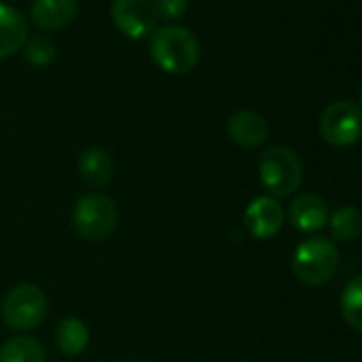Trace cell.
Listing matches in <instances>:
<instances>
[{
	"label": "cell",
	"mask_w": 362,
	"mask_h": 362,
	"mask_svg": "<svg viewBox=\"0 0 362 362\" xmlns=\"http://www.w3.org/2000/svg\"><path fill=\"white\" fill-rule=\"evenodd\" d=\"M149 56L164 73L186 75L201 60V43L184 26H162L151 33Z\"/></svg>",
	"instance_id": "obj_1"
},
{
	"label": "cell",
	"mask_w": 362,
	"mask_h": 362,
	"mask_svg": "<svg viewBox=\"0 0 362 362\" xmlns=\"http://www.w3.org/2000/svg\"><path fill=\"white\" fill-rule=\"evenodd\" d=\"M71 222L75 233L92 243H100L109 239L119 224V209L115 201L107 194L92 192L81 197L71 214Z\"/></svg>",
	"instance_id": "obj_2"
},
{
	"label": "cell",
	"mask_w": 362,
	"mask_h": 362,
	"mask_svg": "<svg viewBox=\"0 0 362 362\" xmlns=\"http://www.w3.org/2000/svg\"><path fill=\"white\" fill-rule=\"evenodd\" d=\"M258 173L264 190L273 199L294 194L303 184V164L296 151L284 145L269 147L258 160Z\"/></svg>",
	"instance_id": "obj_3"
},
{
	"label": "cell",
	"mask_w": 362,
	"mask_h": 362,
	"mask_svg": "<svg viewBox=\"0 0 362 362\" xmlns=\"http://www.w3.org/2000/svg\"><path fill=\"white\" fill-rule=\"evenodd\" d=\"M337 267L339 250L326 237L305 239L292 256V271L296 279L307 286H324L332 279Z\"/></svg>",
	"instance_id": "obj_4"
},
{
	"label": "cell",
	"mask_w": 362,
	"mask_h": 362,
	"mask_svg": "<svg viewBox=\"0 0 362 362\" xmlns=\"http://www.w3.org/2000/svg\"><path fill=\"white\" fill-rule=\"evenodd\" d=\"M47 307H49L47 296L39 286L18 284L5 294L0 315H3L5 324L11 330L26 332V330L37 328L45 320Z\"/></svg>",
	"instance_id": "obj_5"
},
{
	"label": "cell",
	"mask_w": 362,
	"mask_h": 362,
	"mask_svg": "<svg viewBox=\"0 0 362 362\" xmlns=\"http://www.w3.org/2000/svg\"><path fill=\"white\" fill-rule=\"evenodd\" d=\"M320 134L334 147L354 145L362 136V111L347 100L330 103L320 115Z\"/></svg>",
	"instance_id": "obj_6"
},
{
	"label": "cell",
	"mask_w": 362,
	"mask_h": 362,
	"mask_svg": "<svg viewBox=\"0 0 362 362\" xmlns=\"http://www.w3.org/2000/svg\"><path fill=\"white\" fill-rule=\"evenodd\" d=\"M111 20L128 39H145L156 30L158 24L151 0H113Z\"/></svg>",
	"instance_id": "obj_7"
},
{
	"label": "cell",
	"mask_w": 362,
	"mask_h": 362,
	"mask_svg": "<svg viewBox=\"0 0 362 362\" xmlns=\"http://www.w3.org/2000/svg\"><path fill=\"white\" fill-rule=\"evenodd\" d=\"M284 209L273 197H258L245 209V226L254 239H273L284 226Z\"/></svg>",
	"instance_id": "obj_8"
},
{
	"label": "cell",
	"mask_w": 362,
	"mask_h": 362,
	"mask_svg": "<svg viewBox=\"0 0 362 362\" xmlns=\"http://www.w3.org/2000/svg\"><path fill=\"white\" fill-rule=\"evenodd\" d=\"M226 132L233 143L241 147H258L269 136L267 119L254 109H239L228 117Z\"/></svg>",
	"instance_id": "obj_9"
},
{
	"label": "cell",
	"mask_w": 362,
	"mask_h": 362,
	"mask_svg": "<svg viewBox=\"0 0 362 362\" xmlns=\"http://www.w3.org/2000/svg\"><path fill=\"white\" fill-rule=\"evenodd\" d=\"M77 13H79L77 0H35L30 7L33 22L47 33L64 30L77 18Z\"/></svg>",
	"instance_id": "obj_10"
},
{
	"label": "cell",
	"mask_w": 362,
	"mask_h": 362,
	"mask_svg": "<svg viewBox=\"0 0 362 362\" xmlns=\"http://www.w3.org/2000/svg\"><path fill=\"white\" fill-rule=\"evenodd\" d=\"M292 226L300 233H315L328 224V207L317 194H300L288 207Z\"/></svg>",
	"instance_id": "obj_11"
},
{
	"label": "cell",
	"mask_w": 362,
	"mask_h": 362,
	"mask_svg": "<svg viewBox=\"0 0 362 362\" xmlns=\"http://www.w3.org/2000/svg\"><path fill=\"white\" fill-rule=\"evenodd\" d=\"M28 39L26 18L11 5L0 3V60L18 54Z\"/></svg>",
	"instance_id": "obj_12"
},
{
	"label": "cell",
	"mask_w": 362,
	"mask_h": 362,
	"mask_svg": "<svg viewBox=\"0 0 362 362\" xmlns=\"http://www.w3.org/2000/svg\"><path fill=\"white\" fill-rule=\"evenodd\" d=\"M79 177L83 184H88L90 188H105L109 181L113 179V158L107 149L103 147H88L81 156H79Z\"/></svg>",
	"instance_id": "obj_13"
},
{
	"label": "cell",
	"mask_w": 362,
	"mask_h": 362,
	"mask_svg": "<svg viewBox=\"0 0 362 362\" xmlns=\"http://www.w3.org/2000/svg\"><path fill=\"white\" fill-rule=\"evenodd\" d=\"M90 343V330L81 317L69 315L56 326V345L64 356H79Z\"/></svg>",
	"instance_id": "obj_14"
},
{
	"label": "cell",
	"mask_w": 362,
	"mask_h": 362,
	"mask_svg": "<svg viewBox=\"0 0 362 362\" xmlns=\"http://www.w3.org/2000/svg\"><path fill=\"white\" fill-rule=\"evenodd\" d=\"M0 362H47V354L39 339L20 334L3 343Z\"/></svg>",
	"instance_id": "obj_15"
},
{
	"label": "cell",
	"mask_w": 362,
	"mask_h": 362,
	"mask_svg": "<svg viewBox=\"0 0 362 362\" xmlns=\"http://www.w3.org/2000/svg\"><path fill=\"white\" fill-rule=\"evenodd\" d=\"M328 224H330V235L334 237V241L341 243L356 241L362 235V214L351 205L339 207L328 218Z\"/></svg>",
	"instance_id": "obj_16"
},
{
	"label": "cell",
	"mask_w": 362,
	"mask_h": 362,
	"mask_svg": "<svg viewBox=\"0 0 362 362\" xmlns=\"http://www.w3.org/2000/svg\"><path fill=\"white\" fill-rule=\"evenodd\" d=\"M343 320L358 332H362V275L349 279L341 294Z\"/></svg>",
	"instance_id": "obj_17"
},
{
	"label": "cell",
	"mask_w": 362,
	"mask_h": 362,
	"mask_svg": "<svg viewBox=\"0 0 362 362\" xmlns=\"http://www.w3.org/2000/svg\"><path fill=\"white\" fill-rule=\"evenodd\" d=\"M24 56H26V60L33 66H49L56 60L58 49H56V43L49 37L37 35V37H28L26 39V43H24Z\"/></svg>",
	"instance_id": "obj_18"
},
{
	"label": "cell",
	"mask_w": 362,
	"mask_h": 362,
	"mask_svg": "<svg viewBox=\"0 0 362 362\" xmlns=\"http://www.w3.org/2000/svg\"><path fill=\"white\" fill-rule=\"evenodd\" d=\"M156 16L162 20H179L188 11V0H153Z\"/></svg>",
	"instance_id": "obj_19"
},
{
	"label": "cell",
	"mask_w": 362,
	"mask_h": 362,
	"mask_svg": "<svg viewBox=\"0 0 362 362\" xmlns=\"http://www.w3.org/2000/svg\"><path fill=\"white\" fill-rule=\"evenodd\" d=\"M360 103H362V88H360Z\"/></svg>",
	"instance_id": "obj_20"
},
{
	"label": "cell",
	"mask_w": 362,
	"mask_h": 362,
	"mask_svg": "<svg viewBox=\"0 0 362 362\" xmlns=\"http://www.w3.org/2000/svg\"><path fill=\"white\" fill-rule=\"evenodd\" d=\"M126 362H134V360H126Z\"/></svg>",
	"instance_id": "obj_21"
}]
</instances>
